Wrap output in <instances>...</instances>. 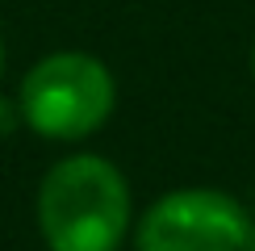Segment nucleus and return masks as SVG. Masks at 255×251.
Returning a JSON list of instances; mask_svg holds the SVG:
<instances>
[{"label": "nucleus", "mask_w": 255, "mask_h": 251, "mask_svg": "<svg viewBox=\"0 0 255 251\" xmlns=\"http://www.w3.org/2000/svg\"><path fill=\"white\" fill-rule=\"evenodd\" d=\"M251 71H255V50H251Z\"/></svg>", "instance_id": "423d86ee"}, {"label": "nucleus", "mask_w": 255, "mask_h": 251, "mask_svg": "<svg viewBox=\"0 0 255 251\" xmlns=\"http://www.w3.org/2000/svg\"><path fill=\"white\" fill-rule=\"evenodd\" d=\"M0 71H4V38H0Z\"/></svg>", "instance_id": "39448f33"}, {"label": "nucleus", "mask_w": 255, "mask_h": 251, "mask_svg": "<svg viewBox=\"0 0 255 251\" xmlns=\"http://www.w3.org/2000/svg\"><path fill=\"white\" fill-rule=\"evenodd\" d=\"M118 105L113 71L97 55L55 50L38 59L21 80V122L50 142H76L97 134Z\"/></svg>", "instance_id": "f03ea898"}, {"label": "nucleus", "mask_w": 255, "mask_h": 251, "mask_svg": "<svg viewBox=\"0 0 255 251\" xmlns=\"http://www.w3.org/2000/svg\"><path fill=\"white\" fill-rule=\"evenodd\" d=\"M247 209L222 188H176L142 214L134 230L138 251H243Z\"/></svg>", "instance_id": "7ed1b4c3"}, {"label": "nucleus", "mask_w": 255, "mask_h": 251, "mask_svg": "<svg viewBox=\"0 0 255 251\" xmlns=\"http://www.w3.org/2000/svg\"><path fill=\"white\" fill-rule=\"evenodd\" d=\"M38 226L50 251H118L130 226L126 176L101 155H67L42 176Z\"/></svg>", "instance_id": "f257e3e1"}, {"label": "nucleus", "mask_w": 255, "mask_h": 251, "mask_svg": "<svg viewBox=\"0 0 255 251\" xmlns=\"http://www.w3.org/2000/svg\"><path fill=\"white\" fill-rule=\"evenodd\" d=\"M243 251H255V222L247 226V247H243Z\"/></svg>", "instance_id": "20e7f679"}]
</instances>
